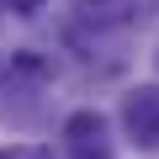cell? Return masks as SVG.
Instances as JSON below:
<instances>
[{
  "label": "cell",
  "instance_id": "7",
  "mask_svg": "<svg viewBox=\"0 0 159 159\" xmlns=\"http://www.w3.org/2000/svg\"><path fill=\"white\" fill-rule=\"evenodd\" d=\"M154 58H159V53H154Z\"/></svg>",
  "mask_w": 159,
  "mask_h": 159
},
{
  "label": "cell",
  "instance_id": "1",
  "mask_svg": "<svg viewBox=\"0 0 159 159\" xmlns=\"http://www.w3.org/2000/svg\"><path fill=\"white\" fill-rule=\"evenodd\" d=\"M122 122H127V138L138 148H159V85H138L127 90L122 101Z\"/></svg>",
  "mask_w": 159,
  "mask_h": 159
},
{
  "label": "cell",
  "instance_id": "5",
  "mask_svg": "<svg viewBox=\"0 0 159 159\" xmlns=\"http://www.w3.org/2000/svg\"><path fill=\"white\" fill-rule=\"evenodd\" d=\"M48 6V0H6V11H16V16H37Z\"/></svg>",
  "mask_w": 159,
  "mask_h": 159
},
{
  "label": "cell",
  "instance_id": "2",
  "mask_svg": "<svg viewBox=\"0 0 159 159\" xmlns=\"http://www.w3.org/2000/svg\"><path fill=\"white\" fill-rule=\"evenodd\" d=\"M74 11L90 27H122V21L143 16V0H74Z\"/></svg>",
  "mask_w": 159,
  "mask_h": 159
},
{
  "label": "cell",
  "instance_id": "6",
  "mask_svg": "<svg viewBox=\"0 0 159 159\" xmlns=\"http://www.w3.org/2000/svg\"><path fill=\"white\" fill-rule=\"evenodd\" d=\"M74 159H111V154H106V148H80Z\"/></svg>",
  "mask_w": 159,
  "mask_h": 159
},
{
  "label": "cell",
  "instance_id": "3",
  "mask_svg": "<svg viewBox=\"0 0 159 159\" xmlns=\"http://www.w3.org/2000/svg\"><path fill=\"white\" fill-rule=\"evenodd\" d=\"M101 111H74L64 122V138H74V148H101Z\"/></svg>",
  "mask_w": 159,
  "mask_h": 159
},
{
  "label": "cell",
  "instance_id": "4",
  "mask_svg": "<svg viewBox=\"0 0 159 159\" xmlns=\"http://www.w3.org/2000/svg\"><path fill=\"white\" fill-rule=\"evenodd\" d=\"M0 159H53V148H43V143H16V148H6Z\"/></svg>",
  "mask_w": 159,
  "mask_h": 159
}]
</instances>
